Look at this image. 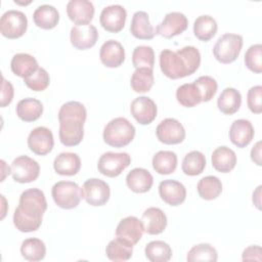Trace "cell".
I'll list each match as a JSON object with an SVG mask.
<instances>
[{
	"label": "cell",
	"mask_w": 262,
	"mask_h": 262,
	"mask_svg": "<svg viewBox=\"0 0 262 262\" xmlns=\"http://www.w3.org/2000/svg\"><path fill=\"white\" fill-rule=\"evenodd\" d=\"M46 209L47 201L41 189L29 188L23 191L18 206L13 213L14 226L21 232L38 230Z\"/></svg>",
	"instance_id": "1"
},
{
	"label": "cell",
	"mask_w": 262,
	"mask_h": 262,
	"mask_svg": "<svg viewBox=\"0 0 262 262\" xmlns=\"http://www.w3.org/2000/svg\"><path fill=\"white\" fill-rule=\"evenodd\" d=\"M162 73L170 79H180L192 75L201 64V53L194 46H184L176 52L164 49L160 53Z\"/></svg>",
	"instance_id": "2"
},
{
	"label": "cell",
	"mask_w": 262,
	"mask_h": 262,
	"mask_svg": "<svg viewBox=\"0 0 262 262\" xmlns=\"http://www.w3.org/2000/svg\"><path fill=\"white\" fill-rule=\"evenodd\" d=\"M87 111L79 101H68L58 111L59 140L66 146L78 145L84 137Z\"/></svg>",
	"instance_id": "3"
},
{
	"label": "cell",
	"mask_w": 262,
	"mask_h": 262,
	"mask_svg": "<svg viewBox=\"0 0 262 262\" xmlns=\"http://www.w3.org/2000/svg\"><path fill=\"white\" fill-rule=\"evenodd\" d=\"M103 140L113 147L129 144L135 136V127L126 118L118 117L111 120L103 129Z\"/></svg>",
	"instance_id": "4"
},
{
	"label": "cell",
	"mask_w": 262,
	"mask_h": 262,
	"mask_svg": "<svg viewBox=\"0 0 262 262\" xmlns=\"http://www.w3.org/2000/svg\"><path fill=\"white\" fill-rule=\"evenodd\" d=\"M243 36L238 34L225 33L218 38L214 47V57L221 63L233 62L241 53L243 47Z\"/></svg>",
	"instance_id": "5"
},
{
	"label": "cell",
	"mask_w": 262,
	"mask_h": 262,
	"mask_svg": "<svg viewBox=\"0 0 262 262\" xmlns=\"http://www.w3.org/2000/svg\"><path fill=\"white\" fill-rule=\"evenodd\" d=\"M54 203L62 209L70 210L78 207L83 199L82 188L73 181H58L51 189Z\"/></svg>",
	"instance_id": "6"
},
{
	"label": "cell",
	"mask_w": 262,
	"mask_h": 262,
	"mask_svg": "<svg viewBox=\"0 0 262 262\" xmlns=\"http://www.w3.org/2000/svg\"><path fill=\"white\" fill-rule=\"evenodd\" d=\"M131 164V157L127 152L106 151L102 154L97 163L98 172L114 178L119 176Z\"/></svg>",
	"instance_id": "7"
},
{
	"label": "cell",
	"mask_w": 262,
	"mask_h": 262,
	"mask_svg": "<svg viewBox=\"0 0 262 262\" xmlns=\"http://www.w3.org/2000/svg\"><path fill=\"white\" fill-rule=\"evenodd\" d=\"M28 28V18L23 11L10 9L5 11L0 19V32L8 39L21 37Z\"/></svg>",
	"instance_id": "8"
},
{
	"label": "cell",
	"mask_w": 262,
	"mask_h": 262,
	"mask_svg": "<svg viewBox=\"0 0 262 262\" xmlns=\"http://www.w3.org/2000/svg\"><path fill=\"white\" fill-rule=\"evenodd\" d=\"M10 168L13 180L18 183L33 182L40 174V166L38 162L28 156H19L15 158Z\"/></svg>",
	"instance_id": "9"
},
{
	"label": "cell",
	"mask_w": 262,
	"mask_h": 262,
	"mask_svg": "<svg viewBox=\"0 0 262 262\" xmlns=\"http://www.w3.org/2000/svg\"><path fill=\"white\" fill-rule=\"evenodd\" d=\"M82 191L83 199L93 207L105 205L111 196L110 185L99 178L87 179L82 186Z\"/></svg>",
	"instance_id": "10"
},
{
	"label": "cell",
	"mask_w": 262,
	"mask_h": 262,
	"mask_svg": "<svg viewBox=\"0 0 262 262\" xmlns=\"http://www.w3.org/2000/svg\"><path fill=\"white\" fill-rule=\"evenodd\" d=\"M156 135L164 144H178L185 139V130L178 120L167 118L157 126Z\"/></svg>",
	"instance_id": "11"
},
{
	"label": "cell",
	"mask_w": 262,
	"mask_h": 262,
	"mask_svg": "<svg viewBox=\"0 0 262 262\" xmlns=\"http://www.w3.org/2000/svg\"><path fill=\"white\" fill-rule=\"evenodd\" d=\"M188 27V19L182 12L172 11L167 13L163 20L156 27V34L170 39L184 32Z\"/></svg>",
	"instance_id": "12"
},
{
	"label": "cell",
	"mask_w": 262,
	"mask_h": 262,
	"mask_svg": "<svg viewBox=\"0 0 262 262\" xmlns=\"http://www.w3.org/2000/svg\"><path fill=\"white\" fill-rule=\"evenodd\" d=\"M127 18V11L120 4L105 6L101 12L99 21L101 27L111 33H118L123 30Z\"/></svg>",
	"instance_id": "13"
},
{
	"label": "cell",
	"mask_w": 262,
	"mask_h": 262,
	"mask_svg": "<svg viewBox=\"0 0 262 262\" xmlns=\"http://www.w3.org/2000/svg\"><path fill=\"white\" fill-rule=\"evenodd\" d=\"M53 145V134L47 127H36L30 132L28 136L29 148L38 156H45L49 154L52 150Z\"/></svg>",
	"instance_id": "14"
},
{
	"label": "cell",
	"mask_w": 262,
	"mask_h": 262,
	"mask_svg": "<svg viewBox=\"0 0 262 262\" xmlns=\"http://www.w3.org/2000/svg\"><path fill=\"white\" fill-rule=\"evenodd\" d=\"M130 112L139 124L148 125L156 119L158 108L156 102L151 98L147 96H139L132 100Z\"/></svg>",
	"instance_id": "15"
},
{
	"label": "cell",
	"mask_w": 262,
	"mask_h": 262,
	"mask_svg": "<svg viewBox=\"0 0 262 262\" xmlns=\"http://www.w3.org/2000/svg\"><path fill=\"white\" fill-rule=\"evenodd\" d=\"M143 232V224L141 220L135 216H128L123 218L116 228V236L126 241L133 246L141 239Z\"/></svg>",
	"instance_id": "16"
},
{
	"label": "cell",
	"mask_w": 262,
	"mask_h": 262,
	"mask_svg": "<svg viewBox=\"0 0 262 262\" xmlns=\"http://www.w3.org/2000/svg\"><path fill=\"white\" fill-rule=\"evenodd\" d=\"M67 13L76 26H87L94 16V5L88 0H70Z\"/></svg>",
	"instance_id": "17"
},
{
	"label": "cell",
	"mask_w": 262,
	"mask_h": 262,
	"mask_svg": "<svg viewBox=\"0 0 262 262\" xmlns=\"http://www.w3.org/2000/svg\"><path fill=\"white\" fill-rule=\"evenodd\" d=\"M72 45L79 50H86L93 47L98 39V32L95 26H74L70 32Z\"/></svg>",
	"instance_id": "18"
},
{
	"label": "cell",
	"mask_w": 262,
	"mask_h": 262,
	"mask_svg": "<svg viewBox=\"0 0 262 262\" xmlns=\"http://www.w3.org/2000/svg\"><path fill=\"white\" fill-rule=\"evenodd\" d=\"M159 194L161 199L170 206H179L186 199L185 186L174 179H166L159 184Z\"/></svg>",
	"instance_id": "19"
},
{
	"label": "cell",
	"mask_w": 262,
	"mask_h": 262,
	"mask_svg": "<svg viewBox=\"0 0 262 262\" xmlns=\"http://www.w3.org/2000/svg\"><path fill=\"white\" fill-rule=\"evenodd\" d=\"M101 62L107 68H118L125 60V49L117 40L105 41L99 50Z\"/></svg>",
	"instance_id": "20"
},
{
	"label": "cell",
	"mask_w": 262,
	"mask_h": 262,
	"mask_svg": "<svg viewBox=\"0 0 262 262\" xmlns=\"http://www.w3.org/2000/svg\"><path fill=\"white\" fill-rule=\"evenodd\" d=\"M254 127L249 120H234L229 128L230 141L239 148L246 147L254 138Z\"/></svg>",
	"instance_id": "21"
},
{
	"label": "cell",
	"mask_w": 262,
	"mask_h": 262,
	"mask_svg": "<svg viewBox=\"0 0 262 262\" xmlns=\"http://www.w3.org/2000/svg\"><path fill=\"white\" fill-rule=\"evenodd\" d=\"M141 222L143 224L144 231L147 234L155 235L160 234L165 230L168 220L166 214L160 208L149 207L143 212Z\"/></svg>",
	"instance_id": "22"
},
{
	"label": "cell",
	"mask_w": 262,
	"mask_h": 262,
	"mask_svg": "<svg viewBox=\"0 0 262 262\" xmlns=\"http://www.w3.org/2000/svg\"><path fill=\"white\" fill-rule=\"evenodd\" d=\"M127 186L136 193L148 191L154 184V177L144 168H134L126 176Z\"/></svg>",
	"instance_id": "23"
},
{
	"label": "cell",
	"mask_w": 262,
	"mask_h": 262,
	"mask_svg": "<svg viewBox=\"0 0 262 262\" xmlns=\"http://www.w3.org/2000/svg\"><path fill=\"white\" fill-rule=\"evenodd\" d=\"M54 171L62 176H74L81 169L80 157L75 152H60L53 162Z\"/></svg>",
	"instance_id": "24"
},
{
	"label": "cell",
	"mask_w": 262,
	"mask_h": 262,
	"mask_svg": "<svg viewBox=\"0 0 262 262\" xmlns=\"http://www.w3.org/2000/svg\"><path fill=\"white\" fill-rule=\"evenodd\" d=\"M131 34L140 40H150L156 35V29L149 21L148 14L145 11H136L130 25Z\"/></svg>",
	"instance_id": "25"
},
{
	"label": "cell",
	"mask_w": 262,
	"mask_h": 262,
	"mask_svg": "<svg viewBox=\"0 0 262 262\" xmlns=\"http://www.w3.org/2000/svg\"><path fill=\"white\" fill-rule=\"evenodd\" d=\"M211 160L213 168L221 173L230 172L236 165L235 152L225 145L217 147L212 152Z\"/></svg>",
	"instance_id": "26"
},
{
	"label": "cell",
	"mask_w": 262,
	"mask_h": 262,
	"mask_svg": "<svg viewBox=\"0 0 262 262\" xmlns=\"http://www.w3.org/2000/svg\"><path fill=\"white\" fill-rule=\"evenodd\" d=\"M10 68L13 74L26 79L38 70L39 64L33 55L29 53H16L11 59Z\"/></svg>",
	"instance_id": "27"
},
{
	"label": "cell",
	"mask_w": 262,
	"mask_h": 262,
	"mask_svg": "<svg viewBox=\"0 0 262 262\" xmlns=\"http://www.w3.org/2000/svg\"><path fill=\"white\" fill-rule=\"evenodd\" d=\"M242 104V94L238 90L232 87H227L222 90L218 99L217 106L224 115L235 114Z\"/></svg>",
	"instance_id": "28"
},
{
	"label": "cell",
	"mask_w": 262,
	"mask_h": 262,
	"mask_svg": "<svg viewBox=\"0 0 262 262\" xmlns=\"http://www.w3.org/2000/svg\"><path fill=\"white\" fill-rule=\"evenodd\" d=\"M34 23L41 29L51 30L56 27L59 21L58 10L49 4L38 6L33 13Z\"/></svg>",
	"instance_id": "29"
},
{
	"label": "cell",
	"mask_w": 262,
	"mask_h": 262,
	"mask_svg": "<svg viewBox=\"0 0 262 262\" xmlns=\"http://www.w3.org/2000/svg\"><path fill=\"white\" fill-rule=\"evenodd\" d=\"M43 113V104L39 99L28 97L18 101L16 105L17 117L25 122L38 120Z\"/></svg>",
	"instance_id": "30"
},
{
	"label": "cell",
	"mask_w": 262,
	"mask_h": 262,
	"mask_svg": "<svg viewBox=\"0 0 262 262\" xmlns=\"http://www.w3.org/2000/svg\"><path fill=\"white\" fill-rule=\"evenodd\" d=\"M217 23L215 18L209 14H203L195 18L193 23L194 36L204 42L211 40L217 33Z\"/></svg>",
	"instance_id": "31"
},
{
	"label": "cell",
	"mask_w": 262,
	"mask_h": 262,
	"mask_svg": "<svg viewBox=\"0 0 262 262\" xmlns=\"http://www.w3.org/2000/svg\"><path fill=\"white\" fill-rule=\"evenodd\" d=\"M152 168L161 175L173 173L177 167V155L171 150H160L152 157Z\"/></svg>",
	"instance_id": "32"
},
{
	"label": "cell",
	"mask_w": 262,
	"mask_h": 262,
	"mask_svg": "<svg viewBox=\"0 0 262 262\" xmlns=\"http://www.w3.org/2000/svg\"><path fill=\"white\" fill-rule=\"evenodd\" d=\"M133 245L116 236L105 248V255L112 261H127L132 257Z\"/></svg>",
	"instance_id": "33"
},
{
	"label": "cell",
	"mask_w": 262,
	"mask_h": 262,
	"mask_svg": "<svg viewBox=\"0 0 262 262\" xmlns=\"http://www.w3.org/2000/svg\"><path fill=\"white\" fill-rule=\"evenodd\" d=\"M21 256L32 262L40 261L44 259L46 255V246L43 241L37 237L26 238L20 246Z\"/></svg>",
	"instance_id": "34"
},
{
	"label": "cell",
	"mask_w": 262,
	"mask_h": 262,
	"mask_svg": "<svg viewBox=\"0 0 262 262\" xmlns=\"http://www.w3.org/2000/svg\"><path fill=\"white\" fill-rule=\"evenodd\" d=\"M196 189L202 199L207 201L215 200L222 192V182L216 176H205L198 182Z\"/></svg>",
	"instance_id": "35"
},
{
	"label": "cell",
	"mask_w": 262,
	"mask_h": 262,
	"mask_svg": "<svg viewBox=\"0 0 262 262\" xmlns=\"http://www.w3.org/2000/svg\"><path fill=\"white\" fill-rule=\"evenodd\" d=\"M155 82L152 69L138 68L132 74L130 85L131 88L137 93H144L150 90Z\"/></svg>",
	"instance_id": "36"
},
{
	"label": "cell",
	"mask_w": 262,
	"mask_h": 262,
	"mask_svg": "<svg viewBox=\"0 0 262 262\" xmlns=\"http://www.w3.org/2000/svg\"><path fill=\"white\" fill-rule=\"evenodd\" d=\"M177 101L185 107H193L202 102V96L198 86L192 83H185L176 90Z\"/></svg>",
	"instance_id": "37"
},
{
	"label": "cell",
	"mask_w": 262,
	"mask_h": 262,
	"mask_svg": "<svg viewBox=\"0 0 262 262\" xmlns=\"http://www.w3.org/2000/svg\"><path fill=\"white\" fill-rule=\"evenodd\" d=\"M206 167V157L199 150H191L186 154L182 160V171L185 175H200Z\"/></svg>",
	"instance_id": "38"
},
{
	"label": "cell",
	"mask_w": 262,
	"mask_h": 262,
	"mask_svg": "<svg viewBox=\"0 0 262 262\" xmlns=\"http://www.w3.org/2000/svg\"><path fill=\"white\" fill-rule=\"evenodd\" d=\"M144 253L150 262H167L172 257V249L164 241L149 242L145 246Z\"/></svg>",
	"instance_id": "39"
},
{
	"label": "cell",
	"mask_w": 262,
	"mask_h": 262,
	"mask_svg": "<svg viewBox=\"0 0 262 262\" xmlns=\"http://www.w3.org/2000/svg\"><path fill=\"white\" fill-rule=\"evenodd\" d=\"M218 259V253L216 249L210 244H199L193 246L187 253L186 260L188 262L198 261H210L215 262Z\"/></svg>",
	"instance_id": "40"
},
{
	"label": "cell",
	"mask_w": 262,
	"mask_h": 262,
	"mask_svg": "<svg viewBox=\"0 0 262 262\" xmlns=\"http://www.w3.org/2000/svg\"><path fill=\"white\" fill-rule=\"evenodd\" d=\"M133 67L138 68H149L152 69L155 66V52L150 46L139 45L136 46L132 53Z\"/></svg>",
	"instance_id": "41"
},
{
	"label": "cell",
	"mask_w": 262,
	"mask_h": 262,
	"mask_svg": "<svg viewBox=\"0 0 262 262\" xmlns=\"http://www.w3.org/2000/svg\"><path fill=\"white\" fill-rule=\"evenodd\" d=\"M24 82L33 91H43L49 86L50 77L45 69L39 67L35 73L24 79Z\"/></svg>",
	"instance_id": "42"
},
{
	"label": "cell",
	"mask_w": 262,
	"mask_h": 262,
	"mask_svg": "<svg viewBox=\"0 0 262 262\" xmlns=\"http://www.w3.org/2000/svg\"><path fill=\"white\" fill-rule=\"evenodd\" d=\"M246 67L257 74L262 72V45L254 44L251 45L245 54Z\"/></svg>",
	"instance_id": "43"
},
{
	"label": "cell",
	"mask_w": 262,
	"mask_h": 262,
	"mask_svg": "<svg viewBox=\"0 0 262 262\" xmlns=\"http://www.w3.org/2000/svg\"><path fill=\"white\" fill-rule=\"evenodd\" d=\"M194 84L200 89L202 102L210 101L217 92L218 84L216 80L211 76H201L194 81Z\"/></svg>",
	"instance_id": "44"
},
{
	"label": "cell",
	"mask_w": 262,
	"mask_h": 262,
	"mask_svg": "<svg viewBox=\"0 0 262 262\" xmlns=\"http://www.w3.org/2000/svg\"><path fill=\"white\" fill-rule=\"evenodd\" d=\"M261 97H262V86L256 85L251 87L248 90L247 103H248V107L252 113L261 114L262 112Z\"/></svg>",
	"instance_id": "45"
},
{
	"label": "cell",
	"mask_w": 262,
	"mask_h": 262,
	"mask_svg": "<svg viewBox=\"0 0 262 262\" xmlns=\"http://www.w3.org/2000/svg\"><path fill=\"white\" fill-rule=\"evenodd\" d=\"M14 89L12 84L2 77V88H1V107L7 106L13 99Z\"/></svg>",
	"instance_id": "46"
},
{
	"label": "cell",
	"mask_w": 262,
	"mask_h": 262,
	"mask_svg": "<svg viewBox=\"0 0 262 262\" xmlns=\"http://www.w3.org/2000/svg\"><path fill=\"white\" fill-rule=\"evenodd\" d=\"M261 254H262V251L260 246H250L244 250L242 259L244 261H249V260L261 261L262 260Z\"/></svg>",
	"instance_id": "47"
},
{
	"label": "cell",
	"mask_w": 262,
	"mask_h": 262,
	"mask_svg": "<svg viewBox=\"0 0 262 262\" xmlns=\"http://www.w3.org/2000/svg\"><path fill=\"white\" fill-rule=\"evenodd\" d=\"M251 159L255 164L261 166V141L256 142L251 149Z\"/></svg>",
	"instance_id": "48"
},
{
	"label": "cell",
	"mask_w": 262,
	"mask_h": 262,
	"mask_svg": "<svg viewBox=\"0 0 262 262\" xmlns=\"http://www.w3.org/2000/svg\"><path fill=\"white\" fill-rule=\"evenodd\" d=\"M261 185H259L257 188H256V190L253 192V203H254V205L260 210L261 209V207H260V205H261Z\"/></svg>",
	"instance_id": "49"
},
{
	"label": "cell",
	"mask_w": 262,
	"mask_h": 262,
	"mask_svg": "<svg viewBox=\"0 0 262 262\" xmlns=\"http://www.w3.org/2000/svg\"><path fill=\"white\" fill-rule=\"evenodd\" d=\"M0 163L2 164V178H1V181H3L4 178H5V176H6V174H10V173H11V172H10V171H11V168L8 167V168H7V171L5 172V168L7 167V166H6V163H5L3 160H1Z\"/></svg>",
	"instance_id": "50"
}]
</instances>
